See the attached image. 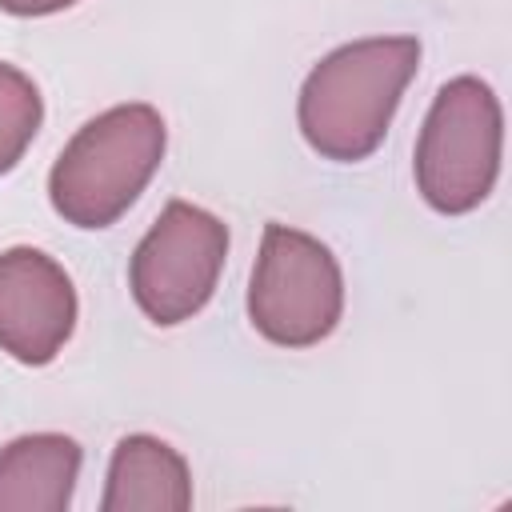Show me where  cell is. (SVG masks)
Wrapping results in <instances>:
<instances>
[{"instance_id":"5b68a950","label":"cell","mask_w":512,"mask_h":512,"mask_svg":"<svg viewBox=\"0 0 512 512\" xmlns=\"http://www.w3.org/2000/svg\"><path fill=\"white\" fill-rule=\"evenodd\" d=\"M228 256V228L200 204L168 200L132 252L128 288L140 312L160 324L192 320L216 292Z\"/></svg>"},{"instance_id":"3957f363","label":"cell","mask_w":512,"mask_h":512,"mask_svg":"<svg viewBox=\"0 0 512 512\" xmlns=\"http://www.w3.org/2000/svg\"><path fill=\"white\" fill-rule=\"evenodd\" d=\"M504 152V112L480 76H452L416 136V188L428 208L444 216H464L480 208L500 176Z\"/></svg>"},{"instance_id":"ba28073f","label":"cell","mask_w":512,"mask_h":512,"mask_svg":"<svg viewBox=\"0 0 512 512\" xmlns=\"http://www.w3.org/2000/svg\"><path fill=\"white\" fill-rule=\"evenodd\" d=\"M80 444L64 432H28L0 448V512H64L80 480Z\"/></svg>"},{"instance_id":"52a82bcc","label":"cell","mask_w":512,"mask_h":512,"mask_svg":"<svg viewBox=\"0 0 512 512\" xmlns=\"http://www.w3.org/2000/svg\"><path fill=\"white\" fill-rule=\"evenodd\" d=\"M192 508L188 460L160 436L132 432L112 448L100 512H184Z\"/></svg>"},{"instance_id":"9c48e42d","label":"cell","mask_w":512,"mask_h":512,"mask_svg":"<svg viewBox=\"0 0 512 512\" xmlns=\"http://www.w3.org/2000/svg\"><path fill=\"white\" fill-rule=\"evenodd\" d=\"M40 120H44L40 88L32 84L28 72L0 60V176L24 160L28 144L40 132Z\"/></svg>"},{"instance_id":"7a4b0ae2","label":"cell","mask_w":512,"mask_h":512,"mask_svg":"<svg viewBox=\"0 0 512 512\" xmlns=\"http://www.w3.org/2000/svg\"><path fill=\"white\" fill-rule=\"evenodd\" d=\"M168 128L152 104H116L88 120L48 172L52 208L76 228L116 224L164 160Z\"/></svg>"},{"instance_id":"30bf717a","label":"cell","mask_w":512,"mask_h":512,"mask_svg":"<svg viewBox=\"0 0 512 512\" xmlns=\"http://www.w3.org/2000/svg\"><path fill=\"white\" fill-rule=\"evenodd\" d=\"M72 4L76 0H0V12H12V16H52V12H64Z\"/></svg>"},{"instance_id":"6da1fadb","label":"cell","mask_w":512,"mask_h":512,"mask_svg":"<svg viewBox=\"0 0 512 512\" xmlns=\"http://www.w3.org/2000/svg\"><path fill=\"white\" fill-rule=\"evenodd\" d=\"M420 68L416 36H368L328 52L304 80L296 100L300 136L336 164L368 160Z\"/></svg>"},{"instance_id":"277c9868","label":"cell","mask_w":512,"mask_h":512,"mask_svg":"<svg viewBox=\"0 0 512 512\" xmlns=\"http://www.w3.org/2000/svg\"><path fill=\"white\" fill-rule=\"evenodd\" d=\"M344 316V272L316 236L264 224L260 256L248 284V320L276 348H312L336 332Z\"/></svg>"},{"instance_id":"8992f818","label":"cell","mask_w":512,"mask_h":512,"mask_svg":"<svg viewBox=\"0 0 512 512\" xmlns=\"http://www.w3.org/2000/svg\"><path fill=\"white\" fill-rule=\"evenodd\" d=\"M76 328V288L40 248L0 252V352L40 368L60 356Z\"/></svg>"}]
</instances>
